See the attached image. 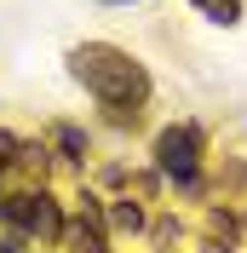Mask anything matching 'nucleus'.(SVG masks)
Returning a JSON list of instances; mask_svg holds the SVG:
<instances>
[{"label":"nucleus","mask_w":247,"mask_h":253,"mask_svg":"<svg viewBox=\"0 0 247 253\" xmlns=\"http://www.w3.org/2000/svg\"><path fill=\"white\" fill-rule=\"evenodd\" d=\"M190 6H196L207 23H224V29H230V23H242V0H190Z\"/></svg>","instance_id":"39448f33"},{"label":"nucleus","mask_w":247,"mask_h":253,"mask_svg":"<svg viewBox=\"0 0 247 253\" xmlns=\"http://www.w3.org/2000/svg\"><path fill=\"white\" fill-rule=\"evenodd\" d=\"M155 242H161V248H167V242H178V219H161V224H155Z\"/></svg>","instance_id":"1a4fd4ad"},{"label":"nucleus","mask_w":247,"mask_h":253,"mask_svg":"<svg viewBox=\"0 0 247 253\" xmlns=\"http://www.w3.org/2000/svg\"><path fill=\"white\" fill-rule=\"evenodd\" d=\"M109 224H115V230H126V236H138V230H144V207L132 202V196H121V202L109 207Z\"/></svg>","instance_id":"423d86ee"},{"label":"nucleus","mask_w":247,"mask_h":253,"mask_svg":"<svg viewBox=\"0 0 247 253\" xmlns=\"http://www.w3.org/2000/svg\"><path fill=\"white\" fill-rule=\"evenodd\" d=\"M196 161H201V126H196V121H178V126H167V132L155 138V167L184 190V196H196V190H201Z\"/></svg>","instance_id":"f03ea898"},{"label":"nucleus","mask_w":247,"mask_h":253,"mask_svg":"<svg viewBox=\"0 0 247 253\" xmlns=\"http://www.w3.org/2000/svg\"><path fill=\"white\" fill-rule=\"evenodd\" d=\"M17 150H23V144H17L12 132H0V167H6V161H17Z\"/></svg>","instance_id":"6e6552de"},{"label":"nucleus","mask_w":247,"mask_h":253,"mask_svg":"<svg viewBox=\"0 0 247 253\" xmlns=\"http://www.w3.org/2000/svg\"><path fill=\"white\" fill-rule=\"evenodd\" d=\"M58 144H63V156H69V161L86 156V132H81V126H69V121L58 126Z\"/></svg>","instance_id":"0eeeda50"},{"label":"nucleus","mask_w":247,"mask_h":253,"mask_svg":"<svg viewBox=\"0 0 247 253\" xmlns=\"http://www.w3.org/2000/svg\"><path fill=\"white\" fill-rule=\"evenodd\" d=\"M6 224H12L17 236H35V242H58L63 236V213H58V196H46V190H17V196H6Z\"/></svg>","instance_id":"7ed1b4c3"},{"label":"nucleus","mask_w":247,"mask_h":253,"mask_svg":"<svg viewBox=\"0 0 247 253\" xmlns=\"http://www.w3.org/2000/svg\"><path fill=\"white\" fill-rule=\"evenodd\" d=\"M63 248L69 253H109V230H104V202L98 196H81V213L63 224Z\"/></svg>","instance_id":"20e7f679"},{"label":"nucleus","mask_w":247,"mask_h":253,"mask_svg":"<svg viewBox=\"0 0 247 253\" xmlns=\"http://www.w3.org/2000/svg\"><path fill=\"white\" fill-rule=\"evenodd\" d=\"M69 75H75L98 104H109V110H121V115L126 110L138 115V104L150 98L144 63L132 58V52L109 46V41H86V46H75V52H69Z\"/></svg>","instance_id":"f257e3e1"},{"label":"nucleus","mask_w":247,"mask_h":253,"mask_svg":"<svg viewBox=\"0 0 247 253\" xmlns=\"http://www.w3.org/2000/svg\"><path fill=\"white\" fill-rule=\"evenodd\" d=\"M104 6H126V0H104Z\"/></svg>","instance_id":"9d476101"}]
</instances>
